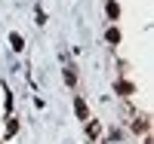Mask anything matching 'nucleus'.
Returning <instances> with one entry per match:
<instances>
[{
	"mask_svg": "<svg viewBox=\"0 0 154 144\" xmlns=\"http://www.w3.org/2000/svg\"><path fill=\"white\" fill-rule=\"evenodd\" d=\"M9 43H12V49H16V52H22V49H25V40H22L19 34H9Z\"/></svg>",
	"mask_w": 154,
	"mask_h": 144,
	"instance_id": "f257e3e1",
	"label": "nucleus"
},
{
	"mask_svg": "<svg viewBox=\"0 0 154 144\" xmlns=\"http://www.w3.org/2000/svg\"><path fill=\"white\" fill-rule=\"evenodd\" d=\"M74 110H77V116H80V120H86V104H83V98L74 101Z\"/></svg>",
	"mask_w": 154,
	"mask_h": 144,
	"instance_id": "f03ea898",
	"label": "nucleus"
},
{
	"mask_svg": "<svg viewBox=\"0 0 154 144\" xmlns=\"http://www.w3.org/2000/svg\"><path fill=\"white\" fill-rule=\"evenodd\" d=\"M86 132H89V138H96V135L102 132V126H99V123H93V120H89V126H86Z\"/></svg>",
	"mask_w": 154,
	"mask_h": 144,
	"instance_id": "7ed1b4c3",
	"label": "nucleus"
},
{
	"mask_svg": "<svg viewBox=\"0 0 154 144\" xmlns=\"http://www.w3.org/2000/svg\"><path fill=\"white\" fill-rule=\"evenodd\" d=\"M65 83H68V86H74V83H77V74H74V71H71V68H68V71H65Z\"/></svg>",
	"mask_w": 154,
	"mask_h": 144,
	"instance_id": "20e7f679",
	"label": "nucleus"
},
{
	"mask_svg": "<svg viewBox=\"0 0 154 144\" xmlns=\"http://www.w3.org/2000/svg\"><path fill=\"white\" fill-rule=\"evenodd\" d=\"M117 40H120V31L111 28V31H108V43H117Z\"/></svg>",
	"mask_w": 154,
	"mask_h": 144,
	"instance_id": "39448f33",
	"label": "nucleus"
},
{
	"mask_svg": "<svg viewBox=\"0 0 154 144\" xmlns=\"http://www.w3.org/2000/svg\"><path fill=\"white\" fill-rule=\"evenodd\" d=\"M117 92H120V95H130L133 86H130V83H117Z\"/></svg>",
	"mask_w": 154,
	"mask_h": 144,
	"instance_id": "423d86ee",
	"label": "nucleus"
},
{
	"mask_svg": "<svg viewBox=\"0 0 154 144\" xmlns=\"http://www.w3.org/2000/svg\"><path fill=\"white\" fill-rule=\"evenodd\" d=\"M117 12H120V6H117V3H108V16H111V19H117Z\"/></svg>",
	"mask_w": 154,
	"mask_h": 144,
	"instance_id": "0eeeda50",
	"label": "nucleus"
}]
</instances>
